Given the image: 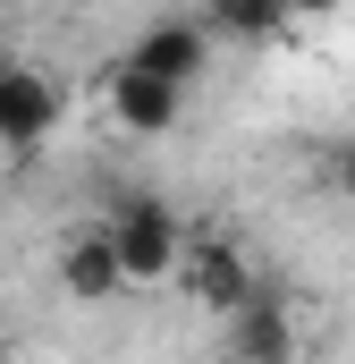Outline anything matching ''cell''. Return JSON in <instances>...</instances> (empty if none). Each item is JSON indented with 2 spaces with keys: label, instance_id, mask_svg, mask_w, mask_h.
I'll return each instance as SVG.
<instances>
[{
  "label": "cell",
  "instance_id": "1",
  "mask_svg": "<svg viewBox=\"0 0 355 364\" xmlns=\"http://www.w3.org/2000/svg\"><path fill=\"white\" fill-rule=\"evenodd\" d=\"M102 229H110V246H119V263H127V288L178 279V263H186V220H178L161 195H119V203L102 212Z\"/></svg>",
  "mask_w": 355,
  "mask_h": 364
},
{
  "label": "cell",
  "instance_id": "2",
  "mask_svg": "<svg viewBox=\"0 0 355 364\" xmlns=\"http://www.w3.org/2000/svg\"><path fill=\"white\" fill-rule=\"evenodd\" d=\"M178 288L203 305V314H237L263 279H254V263H246V246H229L220 229H186V263H178Z\"/></svg>",
  "mask_w": 355,
  "mask_h": 364
},
{
  "label": "cell",
  "instance_id": "3",
  "mask_svg": "<svg viewBox=\"0 0 355 364\" xmlns=\"http://www.w3.org/2000/svg\"><path fill=\"white\" fill-rule=\"evenodd\" d=\"M212 43H220V34H212L195 9H170V17H153V26L127 43V60H136V68H153V77H170V85L186 93L203 68H212Z\"/></svg>",
  "mask_w": 355,
  "mask_h": 364
},
{
  "label": "cell",
  "instance_id": "4",
  "mask_svg": "<svg viewBox=\"0 0 355 364\" xmlns=\"http://www.w3.org/2000/svg\"><path fill=\"white\" fill-rule=\"evenodd\" d=\"M102 102H110V119H119L127 136H170L178 119H186V93H178L170 77H153V68H136V60H110Z\"/></svg>",
  "mask_w": 355,
  "mask_h": 364
},
{
  "label": "cell",
  "instance_id": "5",
  "mask_svg": "<svg viewBox=\"0 0 355 364\" xmlns=\"http://www.w3.org/2000/svg\"><path fill=\"white\" fill-rule=\"evenodd\" d=\"M60 288H68V305H110V296H127V263H119V246H110L102 220H77V229L60 237Z\"/></svg>",
  "mask_w": 355,
  "mask_h": 364
},
{
  "label": "cell",
  "instance_id": "6",
  "mask_svg": "<svg viewBox=\"0 0 355 364\" xmlns=\"http://www.w3.org/2000/svg\"><path fill=\"white\" fill-rule=\"evenodd\" d=\"M51 127H60V85L43 68H9L0 77V144L9 153H34Z\"/></svg>",
  "mask_w": 355,
  "mask_h": 364
},
{
  "label": "cell",
  "instance_id": "7",
  "mask_svg": "<svg viewBox=\"0 0 355 364\" xmlns=\"http://www.w3.org/2000/svg\"><path fill=\"white\" fill-rule=\"evenodd\" d=\"M229 356H237V364H296V322H288V296L254 288V296L229 314Z\"/></svg>",
  "mask_w": 355,
  "mask_h": 364
},
{
  "label": "cell",
  "instance_id": "8",
  "mask_svg": "<svg viewBox=\"0 0 355 364\" xmlns=\"http://www.w3.org/2000/svg\"><path fill=\"white\" fill-rule=\"evenodd\" d=\"M195 17H203L212 34H229V43H279V34L296 26L288 0H203Z\"/></svg>",
  "mask_w": 355,
  "mask_h": 364
},
{
  "label": "cell",
  "instance_id": "9",
  "mask_svg": "<svg viewBox=\"0 0 355 364\" xmlns=\"http://www.w3.org/2000/svg\"><path fill=\"white\" fill-rule=\"evenodd\" d=\"M330 186H339V195H355V136L330 153Z\"/></svg>",
  "mask_w": 355,
  "mask_h": 364
},
{
  "label": "cell",
  "instance_id": "10",
  "mask_svg": "<svg viewBox=\"0 0 355 364\" xmlns=\"http://www.w3.org/2000/svg\"><path fill=\"white\" fill-rule=\"evenodd\" d=\"M288 9H296V17H330L339 0H288Z\"/></svg>",
  "mask_w": 355,
  "mask_h": 364
},
{
  "label": "cell",
  "instance_id": "11",
  "mask_svg": "<svg viewBox=\"0 0 355 364\" xmlns=\"http://www.w3.org/2000/svg\"><path fill=\"white\" fill-rule=\"evenodd\" d=\"M0 364H9V348H0Z\"/></svg>",
  "mask_w": 355,
  "mask_h": 364
},
{
  "label": "cell",
  "instance_id": "12",
  "mask_svg": "<svg viewBox=\"0 0 355 364\" xmlns=\"http://www.w3.org/2000/svg\"><path fill=\"white\" fill-rule=\"evenodd\" d=\"M0 77H9V68H0Z\"/></svg>",
  "mask_w": 355,
  "mask_h": 364
}]
</instances>
